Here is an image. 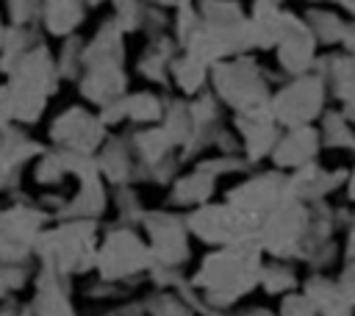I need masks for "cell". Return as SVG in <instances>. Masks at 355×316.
<instances>
[{"label":"cell","mask_w":355,"mask_h":316,"mask_svg":"<svg viewBox=\"0 0 355 316\" xmlns=\"http://www.w3.org/2000/svg\"><path fill=\"white\" fill-rule=\"evenodd\" d=\"M263 249L258 244H236L219 247L208 252L189 280L214 308L230 310L241 297H247L255 286H261L263 272Z\"/></svg>","instance_id":"6da1fadb"},{"label":"cell","mask_w":355,"mask_h":316,"mask_svg":"<svg viewBox=\"0 0 355 316\" xmlns=\"http://www.w3.org/2000/svg\"><path fill=\"white\" fill-rule=\"evenodd\" d=\"M97 225L78 219V222H61L53 230H44L36 241V255L42 266L58 272V274H78L97 266Z\"/></svg>","instance_id":"7a4b0ae2"},{"label":"cell","mask_w":355,"mask_h":316,"mask_svg":"<svg viewBox=\"0 0 355 316\" xmlns=\"http://www.w3.org/2000/svg\"><path fill=\"white\" fill-rule=\"evenodd\" d=\"M55 83H58V69L53 67L50 53L42 42L17 64L11 80L6 83L14 103V119L25 125L36 122L47 105V97L55 91Z\"/></svg>","instance_id":"3957f363"},{"label":"cell","mask_w":355,"mask_h":316,"mask_svg":"<svg viewBox=\"0 0 355 316\" xmlns=\"http://www.w3.org/2000/svg\"><path fill=\"white\" fill-rule=\"evenodd\" d=\"M311 233V205L286 200L269 211L258 230V247L275 261H302Z\"/></svg>","instance_id":"277c9868"},{"label":"cell","mask_w":355,"mask_h":316,"mask_svg":"<svg viewBox=\"0 0 355 316\" xmlns=\"http://www.w3.org/2000/svg\"><path fill=\"white\" fill-rule=\"evenodd\" d=\"M258 216L230 205V202H208L202 208H194L186 216L189 233H194L200 241L211 247H236V244H258L261 230Z\"/></svg>","instance_id":"5b68a950"},{"label":"cell","mask_w":355,"mask_h":316,"mask_svg":"<svg viewBox=\"0 0 355 316\" xmlns=\"http://www.w3.org/2000/svg\"><path fill=\"white\" fill-rule=\"evenodd\" d=\"M211 86H214V94L219 97V103H225L236 114L269 105V100H272L266 75L250 55L227 58V61H219L216 67H211Z\"/></svg>","instance_id":"8992f818"},{"label":"cell","mask_w":355,"mask_h":316,"mask_svg":"<svg viewBox=\"0 0 355 316\" xmlns=\"http://www.w3.org/2000/svg\"><path fill=\"white\" fill-rule=\"evenodd\" d=\"M327 97H330V89L324 78L316 72H308L300 78H288L277 91H272L269 108L283 130L308 128L324 116Z\"/></svg>","instance_id":"52a82bcc"},{"label":"cell","mask_w":355,"mask_h":316,"mask_svg":"<svg viewBox=\"0 0 355 316\" xmlns=\"http://www.w3.org/2000/svg\"><path fill=\"white\" fill-rule=\"evenodd\" d=\"M155 263L150 244H144L130 227L116 225L114 230H108V236L103 238V244L97 247V272L100 280L108 283H122L139 272H150Z\"/></svg>","instance_id":"ba28073f"},{"label":"cell","mask_w":355,"mask_h":316,"mask_svg":"<svg viewBox=\"0 0 355 316\" xmlns=\"http://www.w3.org/2000/svg\"><path fill=\"white\" fill-rule=\"evenodd\" d=\"M47 211L17 202L0 211V261L3 263H28L31 252L36 249L39 236L44 233L42 225L47 222Z\"/></svg>","instance_id":"9c48e42d"},{"label":"cell","mask_w":355,"mask_h":316,"mask_svg":"<svg viewBox=\"0 0 355 316\" xmlns=\"http://www.w3.org/2000/svg\"><path fill=\"white\" fill-rule=\"evenodd\" d=\"M144 230L150 236V249L155 263L180 269L189 261V227L186 216H178L172 211H147Z\"/></svg>","instance_id":"30bf717a"},{"label":"cell","mask_w":355,"mask_h":316,"mask_svg":"<svg viewBox=\"0 0 355 316\" xmlns=\"http://www.w3.org/2000/svg\"><path fill=\"white\" fill-rule=\"evenodd\" d=\"M286 200H288V175L280 169L250 175L247 180H241L239 186H233L225 194V202H230L258 219H263L269 211H275Z\"/></svg>","instance_id":"8fae6325"},{"label":"cell","mask_w":355,"mask_h":316,"mask_svg":"<svg viewBox=\"0 0 355 316\" xmlns=\"http://www.w3.org/2000/svg\"><path fill=\"white\" fill-rule=\"evenodd\" d=\"M316 50H319V42H316L313 30L308 28V22L300 14L286 11V28H283V36L275 47L277 67L288 78L308 75V72H313V67L319 61Z\"/></svg>","instance_id":"7c38bea8"},{"label":"cell","mask_w":355,"mask_h":316,"mask_svg":"<svg viewBox=\"0 0 355 316\" xmlns=\"http://www.w3.org/2000/svg\"><path fill=\"white\" fill-rule=\"evenodd\" d=\"M103 139H105V125L100 122V116H92L83 108H67L50 125V141L61 150L94 155Z\"/></svg>","instance_id":"4fadbf2b"},{"label":"cell","mask_w":355,"mask_h":316,"mask_svg":"<svg viewBox=\"0 0 355 316\" xmlns=\"http://www.w3.org/2000/svg\"><path fill=\"white\" fill-rule=\"evenodd\" d=\"M233 125H236V133L241 136V155L250 164H258L263 158H272V152H275V147H277V141L283 136V128L272 116V108L269 105H261V108L236 114L233 116Z\"/></svg>","instance_id":"5bb4252c"},{"label":"cell","mask_w":355,"mask_h":316,"mask_svg":"<svg viewBox=\"0 0 355 316\" xmlns=\"http://www.w3.org/2000/svg\"><path fill=\"white\" fill-rule=\"evenodd\" d=\"M347 177H349V169H344V166L327 169L319 161H313L297 172H288V197L300 200L305 205L324 202L333 191L347 186Z\"/></svg>","instance_id":"9a60e30c"},{"label":"cell","mask_w":355,"mask_h":316,"mask_svg":"<svg viewBox=\"0 0 355 316\" xmlns=\"http://www.w3.org/2000/svg\"><path fill=\"white\" fill-rule=\"evenodd\" d=\"M319 150H322L319 128H313V125L291 128V130H283V136H280V141L272 152V164H275V169L288 175V172H297V169L313 164Z\"/></svg>","instance_id":"2e32d148"},{"label":"cell","mask_w":355,"mask_h":316,"mask_svg":"<svg viewBox=\"0 0 355 316\" xmlns=\"http://www.w3.org/2000/svg\"><path fill=\"white\" fill-rule=\"evenodd\" d=\"M47 150L28 139L22 130L17 128H3L0 130V191H11L17 188L19 183V172L22 166L36 158V155H44Z\"/></svg>","instance_id":"e0dca14e"},{"label":"cell","mask_w":355,"mask_h":316,"mask_svg":"<svg viewBox=\"0 0 355 316\" xmlns=\"http://www.w3.org/2000/svg\"><path fill=\"white\" fill-rule=\"evenodd\" d=\"M22 316H78L69 302V277L42 266L36 277V294L25 305Z\"/></svg>","instance_id":"ac0fdd59"},{"label":"cell","mask_w":355,"mask_h":316,"mask_svg":"<svg viewBox=\"0 0 355 316\" xmlns=\"http://www.w3.org/2000/svg\"><path fill=\"white\" fill-rule=\"evenodd\" d=\"M302 294L311 299L316 316H355V302L347 297L338 277L313 272L302 280Z\"/></svg>","instance_id":"d6986e66"},{"label":"cell","mask_w":355,"mask_h":316,"mask_svg":"<svg viewBox=\"0 0 355 316\" xmlns=\"http://www.w3.org/2000/svg\"><path fill=\"white\" fill-rule=\"evenodd\" d=\"M125 72H122V64H89L86 67V75L80 80V94L100 105V108H108L111 103L122 100L125 97Z\"/></svg>","instance_id":"ffe728a7"},{"label":"cell","mask_w":355,"mask_h":316,"mask_svg":"<svg viewBox=\"0 0 355 316\" xmlns=\"http://www.w3.org/2000/svg\"><path fill=\"white\" fill-rule=\"evenodd\" d=\"M97 169L114 186H130V183H136L139 161H136L130 136H114L111 141H105L103 150L97 152Z\"/></svg>","instance_id":"44dd1931"},{"label":"cell","mask_w":355,"mask_h":316,"mask_svg":"<svg viewBox=\"0 0 355 316\" xmlns=\"http://www.w3.org/2000/svg\"><path fill=\"white\" fill-rule=\"evenodd\" d=\"M214 188H216V177L194 166V172L175 180V186L169 191V202L178 205V208H191L194 211V208L208 205V200L214 197Z\"/></svg>","instance_id":"7402d4cb"},{"label":"cell","mask_w":355,"mask_h":316,"mask_svg":"<svg viewBox=\"0 0 355 316\" xmlns=\"http://www.w3.org/2000/svg\"><path fill=\"white\" fill-rule=\"evenodd\" d=\"M172 61H175V42L169 36H155V42L144 50V55L139 58V72L147 80L155 83H166V75L172 72Z\"/></svg>","instance_id":"603a6c76"},{"label":"cell","mask_w":355,"mask_h":316,"mask_svg":"<svg viewBox=\"0 0 355 316\" xmlns=\"http://www.w3.org/2000/svg\"><path fill=\"white\" fill-rule=\"evenodd\" d=\"M319 133H322V147L355 152V122L341 108L324 111V116L319 119Z\"/></svg>","instance_id":"cb8c5ba5"},{"label":"cell","mask_w":355,"mask_h":316,"mask_svg":"<svg viewBox=\"0 0 355 316\" xmlns=\"http://www.w3.org/2000/svg\"><path fill=\"white\" fill-rule=\"evenodd\" d=\"M83 6H86L83 0H44V11H42L44 28L55 36L72 33L83 19Z\"/></svg>","instance_id":"d4e9b609"},{"label":"cell","mask_w":355,"mask_h":316,"mask_svg":"<svg viewBox=\"0 0 355 316\" xmlns=\"http://www.w3.org/2000/svg\"><path fill=\"white\" fill-rule=\"evenodd\" d=\"M302 19L308 22V28L313 30L319 44H341V36H344V28H347V17L341 11L308 8V14Z\"/></svg>","instance_id":"484cf974"},{"label":"cell","mask_w":355,"mask_h":316,"mask_svg":"<svg viewBox=\"0 0 355 316\" xmlns=\"http://www.w3.org/2000/svg\"><path fill=\"white\" fill-rule=\"evenodd\" d=\"M261 288L272 297H286V294H294L300 291V277L294 272V266L288 261H266L263 263V272H261Z\"/></svg>","instance_id":"4316f807"},{"label":"cell","mask_w":355,"mask_h":316,"mask_svg":"<svg viewBox=\"0 0 355 316\" xmlns=\"http://www.w3.org/2000/svg\"><path fill=\"white\" fill-rule=\"evenodd\" d=\"M172 78H175V83L180 86V91L197 94V91H202V86L208 83L211 67H205V64L197 61L194 55L183 53V55H178V58L172 61Z\"/></svg>","instance_id":"83f0119b"},{"label":"cell","mask_w":355,"mask_h":316,"mask_svg":"<svg viewBox=\"0 0 355 316\" xmlns=\"http://www.w3.org/2000/svg\"><path fill=\"white\" fill-rule=\"evenodd\" d=\"M164 100L150 94V91H139V94H130L125 97V114L128 119L133 122H158L164 119Z\"/></svg>","instance_id":"f1b7e54d"},{"label":"cell","mask_w":355,"mask_h":316,"mask_svg":"<svg viewBox=\"0 0 355 316\" xmlns=\"http://www.w3.org/2000/svg\"><path fill=\"white\" fill-rule=\"evenodd\" d=\"M86 69V42L80 36H69L61 50L58 61V75L61 78H78Z\"/></svg>","instance_id":"f546056e"},{"label":"cell","mask_w":355,"mask_h":316,"mask_svg":"<svg viewBox=\"0 0 355 316\" xmlns=\"http://www.w3.org/2000/svg\"><path fill=\"white\" fill-rule=\"evenodd\" d=\"M114 208L119 213V225H125V227L128 225H139L147 216V211L141 208V202H139V197H136V191L130 186H116V191H114Z\"/></svg>","instance_id":"4dcf8cb0"},{"label":"cell","mask_w":355,"mask_h":316,"mask_svg":"<svg viewBox=\"0 0 355 316\" xmlns=\"http://www.w3.org/2000/svg\"><path fill=\"white\" fill-rule=\"evenodd\" d=\"M144 308H147V316H194V310L178 294H166V291L147 297Z\"/></svg>","instance_id":"1f68e13d"},{"label":"cell","mask_w":355,"mask_h":316,"mask_svg":"<svg viewBox=\"0 0 355 316\" xmlns=\"http://www.w3.org/2000/svg\"><path fill=\"white\" fill-rule=\"evenodd\" d=\"M6 8L17 28H28V25L39 22V17L44 11V0H6Z\"/></svg>","instance_id":"d6a6232c"},{"label":"cell","mask_w":355,"mask_h":316,"mask_svg":"<svg viewBox=\"0 0 355 316\" xmlns=\"http://www.w3.org/2000/svg\"><path fill=\"white\" fill-rule=\"evenodd\" d=\"M31 277L28 263H3L0 261V299H6L11 291L22 288Z\"/></svg>","instance_id":"836d02e7"},{"label":"cell","mask_w":355,"mask_h":316,"mask_svg":"<svg viewBox=\"0 0 355 316\" xmlns=\"http://www.w3.org/2000/svg\"><path fill=\"white\" fill-rule=\"evenodd\" d=\"M277 316H316V310H313L311 299L302 291H294V294H286L280 299Z\"/></svg>","instance_id":"e575fe53"},{"label":"cell","mask_w":355,"mask_h":316,"mask_svg":"<svg viewBox=\"0 0 355 316\" xmlns=\"http://www.w3.org/2000/svg\"><path fill=\"white\" fill-rule=\"evenodd\" d=\"M338 103H341V111L355 122V75H352V80H349V86L336 97Z\"/></svg>","instance_id":"d590c367"},{"label":"cell","mask_w":355,"mask_h":316,"mask_svg":"<svg viewBox=\"0 0 355 316\" xmlns=\"http://www.w3.org/2000/svg\"><path fill=\"white\" fill-rule=\"evenodd\" d=\"M338 283H341V288L347 291V297L355 302V261H352V263H344V269H341V274H338Z\"/></svg>","instance_id":"8d00e7d4"},{"label":"cell","mask_w":355,"mask_h":316,"mask_svg":"<svg viewBox=\"0 0 355 316\" xmlns=\"http://www.w3.org/2000/svg\"><path fill=\"white\" fill-rule=\"evenodd\" d=\"M341 47L347 55H355V19H347L344 36H341Z\"/></svg>","instance_id":"74e56055"},{"label":"cell","mask_w":355,"mask_h":316,"mask_svg":"<svg viewBox=\"0 0 355 316\" xmlns=\"http://www.w3.org/2000/svg\"><path fill=\"white\" fill-rule=\"evenodd\" d=\"M341 258H344V263H352V261H355V227H349V230H347V236H344Z\"/></svg>","instance_id":"f35d334b"},{"label":"cell","mask_w":355,"mask_h":316,"mask_svg":"<svg viewBox=\"0 0 355 316\" xmlns=\"http://www.w3.org/2000/svg\"><path fill=\"white\" fill-rule=\"evenodd\" d=\"M330 3H336V8L347 14V19H355V0H330Z\"/></svg>","instance_id":"ab89813d"},{"label":"cell","mask_w":355,"mask_h":316,"mask_svg":"<svg viewBox=\"0 0 355 316\" xmlns=\"http://www.w3.org/2000/svg\"><path fill=\"white\" fill-rule=\"evenodd\" d=\"M22 310H25V305H17V302H6L3 308H0V316H22Z\"/></svg>","instance_id":"60d3db41"},{"label":"cell","mask_w":355,"mask_h":316,"mask_svg":"<svg viewBox=\"0 0 355 316\" xmlns=\"http://www.w3.org/2000/svg\"><path fill=\"white\" fill-rule=\"evenodd\" d=\"M236 316H277L275 310H269V308H261V305H255V308H247V310H239Z\"/></svg>","instance_id":"b9f144b4"},{"label":"cell","mask_w":355,"mask_h":316,"mask_svg":"<svg viewBox=\"0 0 355 316\" xmlns=\"http://www.w3.org/2000/svg\"><path fill=\"white\" fill-rule=\"evenodd\" d=\"M344 191H347V200L355 205V166L349 169V177H347V186H344Z\"/></svg>","instance_id":"7bdbcfd3"},{"label":"cell","mask_w":355,"mask_h":316,"mask_svg":"<svg viewBox=\"0 0 355 316\" xmlns=\"http://www.w3.org/2000/svg\"><path fill=\"white\" fill-rule=\"evenodd\" d=\"M155 3H166V6H180V3H186V0H155Z\"/></svg>","instance_id":"ee69618b"},{"label":"cell","mask_w":355,"mask_h":316,"mask_svg":"<svg viewBox=\"0 0 355 316\" xmlns=\"http://www.w3.org/2000/svg\"><path fill=\"white\" fill-rule=\"evenodd\" d=\"M3 39H6V28H3V22H0V50H3Z\"/></svg>","instance_id":"f6af8a7d"},{"label":"cell","mask_w":355,"mask_h":316,"mask_svg":"<svg viewBox=\"0 0 355 316\" xmlns=\"http://www.w3.org/2000/svg\"><path fill=\"white\" fill-rule=\"evenodd\" d=\"M108 316H116V313H108Z\"/></svg>","instance_id":"bcb514c9"}]
</instances>
